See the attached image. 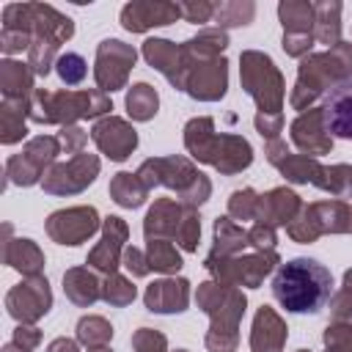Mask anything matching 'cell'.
Returning a JSON list of instances; mask_svg holds the SVG:
<instances>
[{"mask_svg":"<svg viewBox=\"0 0 352 352\" xmlns=\"http://www.w3.org/2000/svg\"><path fill=\"white\" fill-rule=\"evenodd\" d=\"M272 294L292 314H316L333 294V275L314 258H292L275 272Z\"/></svg>","mask_w":352,"mask_h":352,"instance_id":"1","label":"cell"},{"mask_svg":"<svg viewBox=\"0 0 352 352\" xmlns=\"http://www.w3.org/2000/svg\"><path fill=\"white\" fill-rule=\"evenodd\" d=\"M346 77H352V44H336L322 55H308L300 63L292 104L302 107L305 102L319 96L324 88H333Z\"/></svg>","mask_w":352,"mask_h":352,"instance_id":"2","label":"cell"},{"mask_svg":"<svg viewBox=\"0 0 352 352\" xmlns=\"http://www.w3.org/2000/svg\"><path fill=\"white\" fill-rule=\"evenodd\" d=\"M187 148L192 151V157L204 160V162H212L214 168H220L223 173H236L242 168L250 165L253 154H250V146L242 140V138H234V135H212V118H195L187 124Z\"/></svg>","mask_w":352,"mask_h":352,"instance_id":"3","label":"cell"},{"mask_svg":"<svg viewBox=\"0 0 352 352\" xmlns=\"http://www.w3.org/2000/svg\"><path fill=\"white\" fill-rule=\"evenodd\" d=\"M198 302L204 305V311H209L214 316L212 333L206 336V346L212 352H231L236 346V322L245 314V297L231 289V286H214V283H204V289L198 292Z\"/></svg>","mask_w":352,"mask_h":352,"instance_id":"4","label":"cell"},{"mask_svg":"<svg viewBox=\"0 0 352 352\" xmlns=\"http://www.w3.org/2000/svg\"><path fill=\"white\" fill-rule=\"evenodd\" d=\"M242 85L258 102L261 113L278 116L280 99H283V80H280V72L275 69L270 55L242 52Z\"/></svg>","mask_w":352,"mask_h":352,"instance_id":"5","label":"cell"},{"mask_svg":"<svg viewBox=\"0 0 352 352\" xmlns=\"http://www.w3.org/2000/svg\"><path fill=\"white\" fill-rule=\"evenodd\" d=\"M278 16L283 22V50L294 58L308 52L311 41L316 38L314 36V22H316L314 3H292V0L280 3Z\"/></svg>","mask_w":352,"mask_h":352,"instance_id":"6","label":"cell"},{"mask_svg":"<svg viewBox=\"0 0 352 352\" xmlns=\"http://www.w3.org/2000/svg\"><path fill=\"white\" fill-rule=\"evenodd\" d=\"M135 58L138 52L118 41V38H107L99 44L96 50V82L102 91H116L124 85L126 80V72L135 66Z\"/></svg>","mask_w":352,"mask_h":352,"instance_id":"7","label":"cell"},{"mask_svg":"<svg viewBox=\"0 0 352 352\" xmlns=\"http://www.w3.org/2000/svg\"><path fill=\"white\" fill-rule=\"evenodd\" d=\"M99 170V160L94 154H80L69 165H58L44 176V190L47 192H80L94 182Z\"/></svg>","mask_w":352,"mask_h":352,"instance_id":"8","label":"cell"},{"mask_svg":"<svg viewBox=\"0 0 352 352\" xmlns=\"http://www.w3.org/2000/svg\"><path fill=\"white\" fill-rule=\"evenodd\" d=\"M99 220H96V212L88 206H80V209H69V212H55L50 220H47V231L52 239H58L60 245H80L85 236H91L96 231Z\"/></svg>","mask_w":352,"mask_h":352,"instance_id":"9","label":"cell"},{"mask_svg":"<svg viewBox=\"0 0 352 352\" xmlns=\"http://www.w3.org/2000/svg\"><path fill=\"white\" fill-rule=\"evenodd\" d=\"M324 126L338 138H352V77L336 82L324 94Z\"/></svg>","mask_w":352,"mask_h":352,"instance_id":"10","label":"cell"},{"mask_svg":"<svg viewBox=\"0 0 352 352\" xmlns=\"http://www.w3.org/2000/svg\"><path fill=\"white\" fill-rule=\"evenodd\" d=\"M176 16H182V3H126L121 8V25L132 33L170 25Z\"/></svg>","mask_w":352,"mask_h":352,"instance_id":"11","label":"cell"},{"mask_svg":"<svg viewBox=\"0 0 352 352\" xmlns=\"http://www.w3.org/2000/svg\"><path fill=\"white\" fill-rule=\"evenodd\" d=\"M195 66L198 69H192V77L184 80V91L195 99H220L226 94V77H228L226 58H212L206 63L198 60Z\"/></svg>","mask_w":352,"mask_h":352,"instance_id":"12","label":"cell"},{"mask_svg":"<svg viewBox=\"0 0 352 352\" xmlns=\"http://www.w3.org/2000/svg\"><path fill=\"white\" fill-rule=\"evenodd\" d=\"M47 102H52L50 110H58L55 118H94L104 110H110V102L102 91H85V94H44Z\"/></svg>","mask_w":352,"mask_h":352,"instance_id":"13","label":"cell"},{"mask_svg":"<svg viewBox=\"0 0 352 352\" xmlns=\"http://www.w3.org/2000/svg\"><path fill=\"white\" fill-rule=\"evenodd\" d=\"M94 140L96 146L110 157V160H126L129 151L138 146L135 129L121 121V118H104L94 126Z\"/></svg>","mask_w":352,"mask_h":352,"instance_id":"14","label":"cell"},{"mask_svg":"<svg viewBox=\"0 0 352 352\" xmlns=\"http://www.w3.org/2000/svg\"><path fill=\"white\" fill-rule=\"evenodd\" d=\"M143 55H146V60H148L154 69H160L173 85L184 88L187 63H184L182 47H176V44H170V41H165V38H148V41L143 44Z\"/></svg>","mask_w":352,"mask_h":352,"instance_id":"15","label":"cell"},{"mask_svg":"<svg viewBox=\"0 0 352 352\" xmlns=\"http://www.w3.org/2000/svg\"><path fill=\"white\" fill-rule=\"evenodd\" d=\"M50 308V289H47V280L44 278H36L30 283H22L19 289H14L8 294V311L22 319V322H30V319H38L41 314H47Z\"/></svg>","mask_w":352,"mask_h":352,"instance_id":"16","label":"cell"},{"mask_svg":"<svg viewBox=\"0 0 352 352\" xmlns=\"http://www.w3.org/2000/svg\"><path fill=\"white\" fill-rule=\"evenodd\" d=\"M190 283L187 280H157L146 289V308L157 311V314H173V311H184L187 308V297H190Z\"/></svg>","mask_w":352,"mask_h":352,"instance_id":"17","label":"cell"},{"mask_svg":"<svg viewBox=\"0 0 352 352\" xmlns=\"http://www.w3.org/2000/svg\"><path fill=\"white\" fill-rule=\"evenodd\" d=\"M292 132H294V143L300 148H305L308 154H324L330 148V138L324 135L327 126H324V116L322 110H308L302 113L294 124H292Z\"/></svg>","mask_w":352,"mask_h":352,"instance_id":"18","label":"cell"},{"mask_svg":"<svg viewBox=\"0 0 352 352\" xmlns=\"http://www.w3.org/2000/svg\"><path fill=\"white\" fill-rule=\"evenodd\" d=\"M126 239V226L121 217H107L104 220V236L99 242V248H94V253L88 256V261L104 272L113 275V270L118 267V250H121V242Z\"/></svg>","mask_w":352,"mask_h":352,"instance_id":"19","label":"cell"},{"mask_svg":"<svg viewBox=\"0 0 352 352\" xmlns=\"http://www.w3.org/2000/svg\"><path fill=\"white\" fill-rule=\"evenodd\" d=\"M55 154H58V140H55V138H36V140L25 148V157H22V160H11V162H8V165H22V170L14 176V182H19V184L36 182L38 168L47 165V162H52Z\"/></svg>","mask_w":352,"mask_h":352,"instance_id":"20","label":"cell"},{"mask_svg":"<svg viewBox=\"0 0 352 352\" xmlns=\"http://www.w3.org/2000/svg\"><path fill=\"white\" fill-rule=\"evenodd\" d=\"M283 338H286L283 322L275 316L272 308L264 305V308L256 314V324H253V338H250L253 352H280Z\"/></svg>","mask_w":352,"mask_h":352,"instance_id":"21","label":"cell"},{"mask_svg":"<svg viewBox=\"0 0 352 352\" xmlns=\"http://www.w3.org/2000/svg\"><path fill=\"white\" fill-rule=\"evenodd\" d=\"M228 38L220 28H209V30H201L195 38H190L182 52H184V63L190 66V60H212V58H220V52L226 50Z\"/></svg>","mask_w":352,"mask_h":352,"instance_id":"22","label":"cell"},{"mask_svg":"<svg viewBox=\"0 0 352 352\" xmlns=\"http://www.w3.org/2000/svg\"><path fill=\"white\" fill-rule=\"evenodd\" d=\"M314 14H316V22H314V36L322 41V44H341L338 41V33H341V3H314Z\"/></svg>","mask_w":352,"mask_h":352,"instance_id":"23","label":"cell"},{"mask_svg":"<svg viewBox=\"0 0 352 352\" xmlns=\"http://www.w3.org/2000/svg\"><path fill=\"white\" fill-rule=\"evenodd\" d=\"M300 201L294 192L289 190H272L267 198H258V209H261V220L270 223H289L292 214L297 212Z\"/></svg>","mask_w":352,"mask_h":352,"instance_id":"24","label":"cell"},{"mask_svg":"<svg viewBox=\"0 0 352 352\" xmlns=\"http://www.w3.org/2000/svg\"><path fill=\"white\" fill-rule=\"evenodd\" d=\"M63 289L66 294L77 302V305H91L99 297V283L88 270H72L63 278Z\"/></svg>","mask_w":352,"mask_h":352,"instance_id":"25","label":"cell"},{"mask_svg":"<svg viewBox=\"0 0 352 352\" xmlns=\"http://www.w3.org/2000/svg\"><path fill=\"white\" fill-rule=\"evenodd\" d=\"M157 102H160L157 99V91L151 85H146V82L132 85V91L126 94V110L138 121H148L157 113Z\"/></svg>","mask_w":352,"mask_h":352,"instance_id":"26","label":"cell"},{"mask_svg":"<svg viewBox=\"0 0 352 352\" xmlns=\"http://www.w3.org/2000/svg\"><path fill=\"white\" fill-rule=\"evenodd\" d=\"M110 192H113L116 204H121V206H140L146 198V184H140L138 176H132V173H118L110 184Z\"/></svg>","mask_w":352,"mask_h":352,"instance_id":"27","label":"cell"},{"mask_svg":"<svg viewBox=\"0 0 352 352\" xmlns=\"http://www.w3.org/2000/svg\"><path fill=\"white\" fill-rule=\"evenodd\" d=\"M256 14V6L253 3H220L214 6V22L217 25H248Z\"/></svg>","mask_w":352,"mask_h":352,"instance_id":"28","label":"cell"},{"mask_svg":"<svg viewBox=\"0 0 352 352\" xmlns=\"http://www.w3.org/2000/svg\"><path fill=\"white\" fill-rule=\"evenodd\" d=\"M148 267L160 272H176L182 267V258L168 242H148Z\"/></svg>","mask_w":352,"mask_h":352,"instance_id":"29","label":"cell"},{"mask_svg":"<svg viewBox=\"0 0 352 352\" xmlns=\"http://www.w3.org/2000/svg\"><path fill=\"white\" fill-rule=\"evenodd\" d=\"M55 69H58V74H60V80H63L66 85H77V82L85 77V72H88L82 55H77V52H63V55H58Z\"/></svg>","mask_w":352,"mask_h":352,"instance_id":"30","label":"cell"},{"mask_svg":"<svg viewBox=\"0 0 352 352\" xmlns=\"http://www.w3.org/2000/svg\"><path fill=\"white\" fill-rule=\"evenodd\" d=\"M14 85H19L22 91H28V88H30V72H28L25 63L6 60V63H3V91H6V96H14V94H16Z\"/></svg>","mask_w":352,"mask_h":352,"instance_id":"31","label":"cell"},{"mask_svg":"<svg viewBox=\"0 0 352 352\" xmlns=\"http://www.w3.org/2000/svg\"><path fill=\"white\" fill-rule=\"evenodd\" d=\"M77 336H80V341H85V344H104L110 336H113V327L104 322V319H99V316H91V319H82L80 324H77Z\"/></svg>","mask_w":352,"mask_h":352,"instance_id":"32","label":"cell"},{"mask_svg":"<svg viewBox=\"0 0 352 352\" xmlns=\"http://www.w3.org/2000/svg\"><path fill=\"white\" fill-rule=\"evenodd\" d=\"M104 300L107 302H113V305H126V302H132V297H135V286H129L124 278H118V275H110V280H107V286H104Z\"/></svg>","mask_w":352,"mask_h":352,"instance_id":"33","label":"cell"},{"mask_svg":"<svg viewBox=\"0 0 352 352\" xmlns=\"http://www.w3.org/2000/svg\"><path fill=\"white\" fill-rule=\"evenodd\" d=\"M324 341H327V352H352V327L327 324Z\"/></svg>","mask_w":352,"mask_h":352,"instance_id":"34","label":"cell"},{"mask_svg":"<svg viewBox=\"0 0 352 352\" xmlns=\"http://www.w3.org/2000/svg\"><path fill=\"white\" fill-rule=\"evenodd\" d=\"M256 209H258V198L253 195V190H239L231 195V212L234 214L250 217V214H256Z\"/></svg>","mask_w":352,"mask_h":352,"instance_id":"35","label":"cell"},{"mask_svg":"<svg viewBox=\"0 0 352 352\" xmlns=\"http://www.w3.org/2000/svg\"><path fill=\"white\" fill-rule=\"evenodd\" d=\"M132 344H135L138 352H165V338L160 333L148 330V327H143L140 333H135Z\"/></svg>","mask_w":352,"mask_h":352,"instance_id":"36","label":"cell"},{"mask_svg":"<svg viewBox=\"0 0 352 352\" xmlns=\"http://www.w3.org/2000/svg\"><path fill=\"white\" fill-rule=\"evenodd\" d=\"M182 16L187 22H209L214 16V3H182Z\"/></svg>","mask_w":352,"mask_h":352,"instance_id":"37","label":"cell"},{"mask_svg":"<svg viewBox=\"0 0 352 352\" xmlns=\"http://www.w3.org/2000/svg\"><path fill=\"white\" fill-rule=\"evenodd\" d=\"M256 126H258V132L261 135H267V138H275L278 132H280V113L278 116H267V113H258L256 116Z\"/></svg>","mask_w":352,"mask_h":352,"instance_id":"38","label":"cell"},{"mask_svg":"<svg viewBox=\"0 0 352 352\" xmlns=\"http://www.w3.org/2000/svg\"><path fill=\"white\" fill-rule=\"evenodd\" d=\"M124 261H126V267H129V272H132V275H146V272L151 270V267L143 261V256H140L135 248H129V250H126Z\"/></svg>","mask_w":352,"mask_h":352,"instance_id":"39","label":"cell"},{"mask_svg":"<svg viewBox=\"0 0 352 352\" xmlns=\"http://www.w3.org/2000/svg\"><path fill=\"white\" fill-rule=\"evenodd\" d=\"M36 341H38V333H36V330H33V333H25L22 327L16 330V344H22V349H25V352H28Z\"/></svg>","mask_w":352,"mask_h":352,"instance_id":"40","label":"cell"},{"mask_svg":"<svg viewBox=\"0 0 352 352\" xmlns=\"http://www.w3.org/2000/svg\"><path fill=\"white\" fill-rule=\"evenodd\" d=\"M50 352H77V346H74V341H66V338H58V341H52V346H50Z\"/></svg>","mask_w":352,"mask_h":352,"instance_id":"41","label":"cell"},{"mask_svg":"<svg viewBox=\"0 0 352 352\" xmlns=\"http://www.w3.org/2000/svg\"><path fill=\"white\" fill-rule=\"evenodd\" d=\"M94 352H110V349H107V346H99V349H94Z\"/></svg>","mask_w":352,"mask_h":352,"instance_id":"42","label":"cell"},{"mask_svg":"<svg viewBox=\"0 0 352 352\" xmlns=\"http://www.w3.org/2000/svg\"><path fill=\"white\" fill-rule=\"evenodd\" d=\"M176 352H187V349H176Z\"/></svg>","mask_w":352,"mask_h":352,"instance_id":"43","label":"cell"},{"mask_svg":"<svg viewBox=\"0 0 352 352\" xmlns=\"http://www.w3.org/2000/svg\"><path fill=\"white\" fill-rule=\"evenodd\" d=\"M300 352H308V349H300Z\"/></svg>","mask_w":352,"mask_h":352,"instance_id":"44","label":"cell"}]
</instances>
